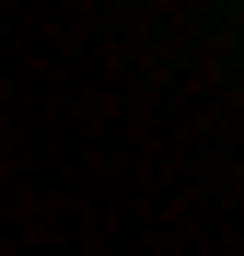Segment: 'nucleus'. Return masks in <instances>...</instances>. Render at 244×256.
Returning a JSON list of instances; mask_svg holds the SVG:
<instances>
[]
</instances>
